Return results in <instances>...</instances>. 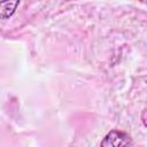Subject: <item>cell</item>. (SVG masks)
<instances>
[{"instance_id":"1","label":"cell","mask_w":147,"mask_h":147,"mask_svg":"<svg viewBox=\"0 0 147 147\" xmlns=\"http://www.w3.org/2000/svg\"><path fill=\"white\" fill-rule=\"evenodd\" d=\"M133 145V141L131 137L123 131L118 130H111L108 132L103 140L100 142V146L102 147H124V146H131Z\"/></svg>"},{"instance_id":"2","label":"cell","mask_w":147,"mask_h":147,"mask_svg":"<svg viewBox=\"0 0 147 147\" xmlns=\"http://www.w3.org/2000/svg\"><path fill=\"white\" fill-rule=\"evenodd\" d=\"M20 0H0V20L10 18L16 11Z\"/></svg>"},{"instance_id":"3","label":"cell","mask_w":147,"mask_h":147,"mask_svg":"<svg viewBox=\"0 0 147 147\" xmlns=\"http://www.w3.org/2000/svg\"><path fill=\"white\" fill-rule=\"evenodd\" d=\"M145 114H146V110H144L142 111V123H144V126H146V119H145Z\"/></svg>"}]
</instances>
